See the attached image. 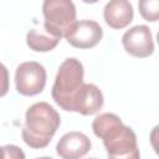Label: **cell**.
Here are the masks:
<instances>
[{
	"mask_svg": "<svg viewBox=\"0 0 159 159\" xmlns=\"http://www.w3.org/2000/svg\"><path fill=\"white\" fill-rule=\"evenodd\" d=\"M83 2H87V4H94V2H97V1H99V0H82Z\"/></svg>",
	"mask_w": 159,
	"mask_h": 159,
	"instance_id": "15",
	"label": "cell"
},
{
	"mask_svg": "<svg viewBox=\"0 0 159 159\" xmlns=\"http://www.w3.org/2000/svg\"><path fill=\"white\" fill-rule=\"evenodd\" d=\"M46 70L36 61L22 62L15 72L16 91L22 96H36L46 86Z\"/></svg>",
	"mask_w": 159,
	"mask_h": 159,
	"instance_id": "5",
	"label": "cell"
},
{
	"mask_svg": "<svg viewBox=\"0 0 159 159\" xmlns=\"http://www.w3.org/2000/svg\"><path fill=\"white\" fill-rule=\"evenodd\" d=\"M9 92V72L7 68L0 62V97Z\"/></svg>",
	"mask_w": 159,
	"mask_h": 159,
	"instance_id": "14",
	"label": "cell"
},
{
	"mask_svg": "<svg viewBox=\"0 0 159 159\" xmlns=\"http://www.w3.org/2000/svg\"><path fill=\"white\" fill-rule=\"evenodd\" d=\"M103 103L104 98L102 91L93 83H83L73 98L71 112H77L82 116H92L102 109Z\"/></svg>",
	"mask_w": 159,
	"mask_h": 159,
	"instance_id": "8",
	"label": "cell"
},
{
	"mask_svg": "<svg viewBox=\"0 0 159 159\" xmlns=\"http://www.w3.org/2000/svg\"><path fill=\"white\" fill-rule=\"evenodd\" d=\"M134 16L133 6L129 0H109L103 10L106 24L116 30L127 27Z\"/></svg>",
	"mask_w": 159,
	"mask_h": 159,
	"instance_id": "10",
	"label": "cell"
},
{
	"mask_svg": "<svg viewBox=\"0 0 159 159\" xmlns=\"http://www.w3.org/2000/svg\"><path fill=\"white\" fill-rule=\"evenodd\" d=\"M60 124L61 117L52 106L47 102L34 103L25 114L22 139L32 149H43L52 140Z\"/></svg>",
	"mask_w": 159,
	"mask_h": 159,
	"instance_id": "2",
	"label": "cell"
},
{
	"mask_svg": "<svg viewBox=\"0 0 159 159\" xmlns=\"http://www.w3.org/2000/svg\"><path fill=\"white\" fill-rule=\"evenodd\" d=\"M124 50L138 58L149 57L154 52V41L152 31L145 25H137L127 30L122 36Z\"/></svg>",
	"mask_w": 159,
	"mask_h": 159,
	"instance_id": "7",
	"label": "cell"
},
{
	"mask_svg": "<svg viewBox=\"0 0 159 159\" xmlns=\"http://www.w3.org/2000/svg\"><path fill=\"white\" fill-rule=\"evenodd\" d=\"M89 150V138L76 130L63 134L56 145V153L63 159H78L84 157Z\"/></svg>",
	"mask_w": 159,
	"mask_h": 159,
	"instance_id": "9",
	"label": "cell"
},
{
	"mask_svg": "<svg viewBox=\"0 0 159 159\" xmlns=\"http://www.w3.org/2000/svg\"><path fill=\"white\" fill-rule=\"evenodd\" d=\"M67 42L77 48L94 47L103 37L101 25L93 20L75 21L63 36Z\"/></svg>",
	"mask_w": 159,
	"mask_h": 159,
	"instance_id": "6",
	"label": "cell"
},
{
	"mask_svg": "<svg viewBox=\"0 0 159 159\" xmlns=\"http://www.w3.org/2000/svg\"><path fill=\"white\" fill-rule=\"evenodd\" d=\"M42 14L45 31L60 40L76 21V7L72 0H43Z\"/></svg>",
	"mask_w": 159,
	"mask_h": 159,
	"instance_id": "4",
	"label": "cell"
},
{
	"mask_svg": "<svg viewBox=\"0 0 159 159\" xmlns=\"http://www.w3.org/2000/svg\"><path fill=\"white\" fill-rule=\"evenodd\" d=\"M96 137L101 138L111 159H138L139 150L135 133L127 127L118 116L102 113L92 122Z\"/></svg>",
	"mask_w": 159,
	"mask_h": 159,
	"instance_id": "1",
	"label": "cell"
},
{
	"mask_svg": "<svg viewBox=\"0 0 159 159\" xmlns=\"http://www.w3.org/2000/svg\"><path fill=\"white\" fill-rule=\"evenodd\" d=\"M0 158H4V159H24L25 153L16 145H2V147H0Z\"/></svg>",
	"mask_w": 159,
	"mask_h": 159,
	"instance_id": "13",
	"label": "cell"
},
{
	"mask_svg": "<svg viewBox=\"0 0 159 159\" xmlns=\"http://www.w3.org/2000/svg\"><path fill=\"white\" fill-rule=\"evenodd\" d=\"M140 16L150 22H155L159 17V0H139Z\"/></svg>",
	"mask_w": 159,
	"mask_h": 159,
	"instance_id": "12",
	"label": "cell"
},
{
	"mask_svg": "<svg viewBox=\"0 0 159 159\" xmlns=\"http://www.w3.org/2000/svg\"><path fill=\"white\" fill-rule=\"evenodd\" d=\"M83 65L75 57L66 58L60 65L51 96L62 109L71 112L73 98L83 84Z\"/></svg>",
	"mask_w": 159,
	"mask_h": 159,
	"instance_id": "3",
	"label": "cell"
},
{
	"mask_svg": "<svg viewBox=\"0 0 159 159\" xmlns=\"http://www.w3.org/2000/svg\"><path fill=\"white\" fill-rule=\"evenodd\" d=\"M60 42L58 37L52 36L51 34L46 32L43 30H37V29H31L29 30L26 35V43L27 46L36 51V52H47L53 50L57 43Z\"/></svg>",
	"mask_w": 159,
	"mask_h": 159,
	"instance_id": "11",
	"label": "cell"
}]
</instances>
